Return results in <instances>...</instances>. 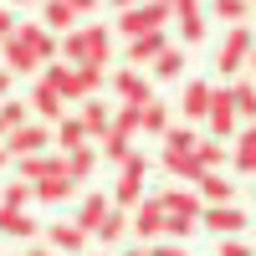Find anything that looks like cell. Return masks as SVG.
Segmentation results:
<instances>
[{"instance_id":"4dcf8cb0","label":"cell","mask_w":256,"mask_h":256,"mask_svg":"<svg viewBox=\"0 0 256 256\" xmlns=\"http://www.w3.org/2000/svg\"><path fill=\"white\" fill-rule=\"evenodd\" d=\"M113 128H118V134H128V138H134L138 128H144V102H123V108L113 113Z\"/></svg>"},{"instance_id":"f5cc1de1","label":"cell","mask_w":256,"mask_h":256,"mask_svg":"<svg viewBox=\"0 0 256 256\" xmlns=\"http://www.w3.org/2000/svg\"><path fill=\"white\" fill-rule=\"evenodd\" d=\"M10 6H31V0H10Z\"/></svg>"},{"instance_id":"f546056e","label":"cell","mask_w":256,"mask_h":256,"mask_svg":"<svg viewBox=\"0 0 256 256\" xmlns=\"http://www.w3.org/2000/svg\"><path fill=\"white\" fill-rule=\"evenodd\" d=\"M195 159H200L205 174H216V169L226 164V144H220V138H200V144H195Z\"/></svg>"},{"instance_id":"8d00e7d4","label":"cell","mask_w":256,"mask_h":256,"mask_svg":"<svg viewBox=\"0 0 256 256\" xmlns=\"http://www.w3.org/2000/svg\"><path fill=\"white\" fill-rule=\"evenodd\" d=\"M216 16H220V20H230V26H246L251 0H216Z\"/></svg>"},{"instance_id":"4316f807","label":"cell","mask_w":256,"mask_h":256,"mask_svg":"<svg viewBox=\"0 0 256 256\" xmlns=\"http://www.w3.org/2000/svg\"><path fill=\"white\" fill-rule=\"evenodd\" d=\"M92 169H98V148H77V154H67V180L82 184V180H92Z\"/></svg>"},{"instance_id":"60d3db41","label":"cell","mask_w":256,"mask_h":256,"mask_svg":"<svg viewBox=\"0 0 256 256\" xmlns=\"http://www.w3.org/2000/svg\"><path fill=\"white\" fill-rule=\"evenodd\" d=\"M216 256H256V251H251V246H241V241H236V236H226V241H220V251H216Z\"/></svg>"},{"instance_id":"5bb4252c","label":"cell","mask_w":256,"mask_h":256,"mask_svg":"<svg viewBox=\"0 0 256 256\" xmlns=\"http://www.w3.org/2000/svg\"><path fill=\"white\" fill-rule=\"evenodd\" d=\"M113 92H118L123 102H154V92H148V82H144L138 67H123V72L113 77Z\"/></svg>"},{"instance_id":"d590c367","label":"cell","mask_w":256,"mask_h":256,"mask_svg":"<svg viewBox=\"0 0 256 256\" xmlns=\"http://www.w3.org/2000/svg\"><path fill=\"white\" fill-rule=\"evenodd\" d=\"M195 144H200V134H195V128H169V134H164V148H180V154H195Z\"/></svg>"},{"instance_id":"681fc988","label":"cell","mask_w":256,"mask_h":256,"mask_svg":"<svg viewBox=\"0 0 256 256\" xmlns=\"http://www.w3.org/2000/svg\"><path fill=\"white\" fill-rule=\"evenodd\" d=\"M246 67H251V72H256V46H251V56H246Z\"/></svg>"},{"instance_id":"f1b7e54d","label":"cell","mask_w":256,"mask_h":256,"mask_svg":"<svg viewBox=\"0 0 256 256\" xmlns=\"http://www.w3.org/2000/svg\"><path fill=\"white\" fill-rule=\"evenodd\" d=\"M128 144H134V138H128V134H118V128H108V134H102V159H108V164H123L128 154H134V148H128Z\"/></svg>"},{"instance_id":"f6af8a7d","label":"cell","mask_w":256,"mask_h":256,"mask_svg":"<svg viewBox=\"0 0 256 256\" xmlns=\"http://www.w3.org/2000/svg\"><path fill=\"white\" fill-rule=\"evenodd\" d=\"M10 98V72H0V102Z\"/></svg>"},{"instance_id":"ac0fdd59","label":"cell","mask_w":256,"mask_h":256,"mask_svg":"<svg viewBox=\"0 0 256 256\" xmlns=\"http://www.w3.org/2000/svg\"><path fill=\"white\" fill-rule=\"evenodd\" d=\"M62 102H67V98H62L56 88H46V82H36V92H31V113H41L46 123H62Z\"/></svg>"},{"instance_id":"ba28073f","label":"cell","mask_w":256,"mask_h":256,"mask_svg":"<svg viewBox=\"0 0 256 256\" xmlns=\"http://www.w3.org/2000/svg\"><path fill=\"white\" fill-rule=\"evenodd\" d=\"M98 88H102V72L98 67H72L67 82H62V98H67V102H88Z\"/></svg>"},{"instance_id":"7bdbcfd3","label":"cell","mask_w":256,"mask_h":256,"mask_svg":"<svg viewBox=\"0 0 256 256\" xmlns=\"http://www.w3.org/2000/svg\"><path fill=\"white\" fill-rule=\"evenodd\" d=\"M16 26H20V20H16V16H10V10H6V6H0V41H6V36H10V31H16Z\"/></svg>"},{"instance_id":"d6986e66","label":"cell","mask_w":256,"mask_h":256,"mask_svg":"<svg viewBox=\"0 0 256 256\" xmlns=\"http://www.w3.org/2000/svg\"><path fill=\"white\" fill-rule=\"evenodd\" d=\"M164 169H169L174 180H190V184H200V174H205L200 159H195V154H180V148H164Z\"/></svg>"},{"instance_id":"1f68e13d","label":"cell","mask_w":256,"mask_h":256,"mask_svg":"<svg viewBox=\"0 0 256 256\" xmlns=\"http://www.w3.org/2000/svg\"><path fill=\"white\" fill-rule=\"evenodd\" d=\"M200 200L205 205H230V184L220 174H200Z\"/></svg>"},{"instance_id":"ee69618b","label":"cell","mask_w":256,"mask_h":256,"mask_svg":"<svg viewBox=\"0 0 256 256\" xmlns=\"http://www.w3.org/2000/svg\"><path fill=\"white\" fill-rule=\"evenodd\" d=\"M67 6H72V10H77V16H88V10H92V6H98V0H67Z\"/></svg>"},{"instance_id":"3957f363","label":"cell","mask_w":256,"mask_h":256,"mask_svg":"<svg viewBox=\"0 0 256 256\" xmlns=\"http://www.w3.org/2000/svg\"><path fill=\"white\" fill-rule=\"evenodd\" d=\"M251 46H256V36H251V26H230L226 31V41H220V52H216V72H241L246 67V56H251Z\"/></svg>"},{"instance_id":"603a6c76","label":"cell","mask_w":256,"mask_h":256,"mask_svg":"<svg viewBox=\"0 0 256 256\" xmlns=\"http://www.w3.org/2000/svg\"><path fill=\"white\" fill-rule=\"evenodd\" d=\"M41 20H46L52 31H62V36H72V26H77V10L67 6V0H46V6H41Z\"/></svg>"},{"instance_id":"484cf974","label":"cell","mask_w":256,"mask_h":256,"mask_svg":"<svg viewBox=\"0 0 256 256\" xmlns=\"http://www.w3.org/2000/svg\"><path fill=\"white\" fill-rule=\"evenodd\" d=\"M169 128H174V118H169V102H144V134H154V138H164Z\"/></svg>"},{"instance_id":"8992f818","label":"cell","mask_w":256,"mask_h":256,"mask_svg":"<svg viewBox=\"0 0 256 256\" xmlns=\"http://www.w3.org/2000/svg\"><path fill=\"white\" fill-rule=\"evenodd\" d=\"M52 144V128H41V123H26V128H16V134L6 138L10 148V159H26V154H41V148Z\"/></svg>"},{"instance_id":"7dc6e473","label":"cell","mask_w":256,"mask_h":256,"mask_svg":"<svg viewBox=\"0 0 256 256\" xmlns=\"http://www.w3.org/2000/svg\"><path fill=\"white\" fill-rule=\"evenodd\" d=\"M113 6H118V10H134V6H144V0H113Z\"/></svg>"},{"instance_id":"bcb514c9","label":"cell","mask_w":256,"mask_h":256,"mask_svg":"<svg viewBox=\"0 0 256 256\" xmlns=\"http://www.w3.org/2000/svg\"><path fill=\"white\" fill-rule=\"evenodd\" d=\"M123 256H154V251H148V246H128Z\"/></svg>"},{"instance_id":"74e56055","label":"cell","mask_w":256,"mask_h":256,"mask_svg":"<svg viewBox=\"0 0 256 256\" xmlns=\"http://www.w3.org/2000/svg\"><path fill=\"white\" fill-rule=\"evenodd\" d=\"M123 230H134V220H128V216H123V210H113V216H108V220H102V230H98V241H102V246H113V241L123 236Z\"/></svg>"},{"instance_id":"9a60e30c","label":"cell","mask_w":256,"mask_h":256,"mask_svg":"<svg viewBox=\"0 0 256 256\" xmlns=\"http://www.w3.org/2000/svg\"><path fill=\"white\" fill-rule=\"evenodd\" d=\"M88 123H82V118H62L56 123V134H52V144L62 148V154H77V148H88Z\"/></svg>"},{"instance_id":"d6a6232c","label":"cell","mask_w":256,"mask_h":256,"mask_svg":"<svg viewBox=\"0 0 256 256\" xmlns=\"http://www.w3.org/2000/svg\"><path fill=\"white\" fill-rule=\"evenodd\" d=\"M0 123H6L10 134H16V128H26V123H31V102H16V98H6V102H0Z\"/></svg>"},{"instance_id":"ffe728a7","label":"cell","mask_w":256,"mask_h":256,"mask_svg":"<svg viewBox=\"0 0 256 256\" xmlns=\"http://www.w3.org/2000/svg\"><path fill=\"white\" fill-rule=\"evenodd\" d=\"M16 36H20V41H26V46H31V52H36L41 62H52V56H56V41H52L46 31H41V26H36V20H20V26H16Z\"/></svg>"},{"instance_id":"f35d334b","label":"cell","mask_w":256,"mask_h":256,"mask_svg":"<svg viewBox=\"0 0 256 256\" xmlns=\"http://www.w3.org/2000/svg\"><path fill=\"white\" fill-rule=\"evenodd\" d=\"M26 200H36V184L16 180V184H6V200H0V205H16V210H26Z\"/></svg>"},{"instance_id":"e0dca14e","label":"cell","mask_w":256,"mask_h":256,"mask_svg":"<svg viewBox=\"0 0 256 256\" xmlns=\"http://www.w3.org/2000/svg\"><path fill=\"white\" fill-rule=\"evenodd\" d=\"M174 20H180V41H184V46H195V41L205 36V20H200V6H195V0H180V6H174Z\"/></svg>"},{"instance_id":"f907efd6","label":"cell","mask_w":256,"mask_h":256,"mask_svg":"<svg viewBox=\"0 0 256 256\" xmlns=\"http://www.w3.org/2000/svg\"><path fill=\"white\" fill-rule=\"evenodd\" d=\"M6 159H10V148H6V144H0V164H6Z\"/></svg>"},{"instance_id":"db71d44e","label":"cell","mask_w":256,"mask_h":256,"mask_svg":"<svg viewBox=\"0 0 256 256\" xmlns=\"http://www.w3.org/2000/svg\"><path fill=\"white\" fill-rule=\"evenodd\" d=\"M159 6H180V0H159Z\"/></svg>"},{"instance_id":"8fae6325","label":"cell","mask_w":256,"mask_h":256,"mask_svg":"<svg viewBox=\"0 0 256 256\" xmlns=\"http://www.w3.org/2000/svg\"><path fill=\"white\" fill-rule=\"evenodd\" d=\"M77 36H82V67H98V72H102V62L113 56V46H108V31H102V26H82Z\"/></svg>"},{"instance_id":"c3c4849f","label":"cell","mask_w":256,"mask_h":256,"mask_svg":"<svg viewBox=\"0 0 256 256\" xmlns=\"http://www.w3.org/2000/svg\"><path fill=\"white\" fill-rule=\"evenodd\" d=\"M26 256H52V246H36V251H26Z\"/></svg>"},{"instance_id":"b9f144b4","label":"cell","mask_w":256,"mask_h":256,"mask_svg":"<svg viewBox=\"0 0 256 256\" xmlns=\"http://www.w3.org/2000/svg\"><path fill=\"white\" fill-rule=\"evenodd\" d=\"M148 251H154V256H190L180 241H159V246H148Z\"/></svg>"},{"instance_id":"ab89813d","label":"cell","mask_w":256,"mask_h":256,"mask_svg":"<svg viewBox=\"0 0 256 256\" xmlns=\"http://www.w3.org/2000/svg\"><path fill=\"white\" fill-rule=\"evenodd\" d=\"M164 230H169L174 241H190V236L200 230V220H195V216H169V226H164Z\"/></svg>"},{"instance_id":"7c38bea8","label":"cell","mask_w":256,"mask_h":256,"mask_svg":"<svg viewBox=\"0 0 256 256\" xmlns=\"http://www.w3.org/2000/svg\"><path fill=\"white\" fill-rule=\"evenodd\" d=\"M0 52H6V72H36V67H41V56H36V52L26 46V41L16 36V31H10L6 41H0Z\"/></svg>"},{"instance_id":"44dd1931","label":"cell","mask_w":256,"mask_h":256,"mask_svg":"<svg viewBox=\"0 0 256 256\" xmlns=\"http://www.w3.org/2000/svg\"><path fill=\"white\" fill-rule=\"evenodd\" d=\"M210 82H184V98H180V108H184V118H205L210 113Z\"/></svg>"},{"instance_id":"e575fe53","label":"cell","mask_w":256,"mask_h":256,"mask_svg":"<svg viewBox=\"0 0 256 256\" xmlns=\"http://www.w3.org/2000/svg\"><path fill=\"white\" fill-rule=\"evenodd\" d=\"M236 118H246V123H256V82H236Z\"/></svg>"},{"instance_id":"2e32d148","label":"cell","mask_w":256,"mask_h":256,"mask_svg":"<svg viewBox=\"0 0 256 256\" xmlns=\"http://www.w3.org/2000/svg\"><path fill=\"white\" fill-rule=\"evenodd\" d=\"M164 52H169L164 31H148V36H138V41H128V62H134V67H144V62H159Z\"/></svg>"},{"instance_id":"d4e9b609","label":"cell","mask_w":256,"mask_h":256,"mask_svg":"<svg viewBox=\"0 0 256 256\" xmlns=\"http://www.w3.org/2000/svg\"><path fill=\"white\" fill-rule=\"evenodd\" d=\"M72 190H77V184H72L67 174H46V180L36 184V200H41V205H62V200H72Z\"/></svg>"},{"instance_id":"7402d4cb","label":"cell","mask_w":256,"mask_h":256,"mask_svg":"<svg viewBox=\"0 0 256 256\" xmlns=\"http://www.w3.org/2000/svg\"><path fill=\"white\" fill-rule=\"evenodd\" d=\"M0 230L16 236V241H26V236H36V220L26 216V210H16V205H0Z\"/></svg>"},{"instance_id":"5b68a950","label":"cell","mask_w":256,"mask_h":256,"mask_svg":"<svg viewBox=\"0 0 256 256\" xmlns=\"http://www.w3.org/2000/svg\"><path fill=\"white\" fill-rule=\"evenodd\" d=\"M205 123H210V138H226L230 128H236V92H230V88H216V92H210Z\"/></svg>"},{"instance_id":"83f0119b","label":"cell","mask_w":256,"mask_h":256,"mask_svg":"<svg viewBox=\"0 0 256 256\" xmlns=\"http://www.w3.org/2000/svg\"><path fill=\"white\" fill-rule=\"evenodd\" d=\"M230 159H236V169H241V174H256V123L241 134V144L230 148Z\"/></svg>"},{"instance_id":"7a4b0ae2","label":"cell","mask_w":256,"mask_h":256,"mask_svg":"<svg viewBox=\"0 0 256 256\" xmlns=\"http://www.w3.org/2000/svg\"><path fill=\"white\" fill-rule=\"evenodd\" d=\"M174 16V6H159V0H144V6H134V10H118V31L123 36H148V31H164V20Z\"/></svg>"},{"instance_id":"30bf717a","label":"cell","mask_w":256,"mask_h":256,"mask_svg":"<svg viewBox=\"0 0 256 256\" xmlns=\"http://www.w3.org/2000/svg\"><path fill=\"white\" fill-rule=\"evenodd\" d=\"M164 210H169V216H205V200H200V190H159V195H154Z\"/></svg>"},{"instance_id":"4fadbf2b","label":"cell","mask_w":256,"mask_h":256,"mask_svg":"<svg viewBox=\"0 0 256 256\" xmlns=\"http://www.w3.org/2000/svg\"><path fill=\"white\" fill-rule=\"evenodd\" d=\"M46 241H52V251H62V256H82V251H88V230H82L77 220H72V226H52Z\"/></svg>"},{"instance_id":"cb8c5ba5","label":"cell","mask_w":256,"mask_h":256,"mask_svg":"<svg viewBox=\"0 0 256 256\" xmlns=\"http://www.w3.org/2000/svg\"><path fill=\"white\" fill-rule=\"evenodd\" d=\"M82 123H88V134H108V128H113V108H108V102H102V98H88V102H82Z\"/></svg>"},{"instance_id":"9c48e42d","label":"cell","mask_w":256,"mask_h":256,"mask_svg":"<svg viewBox=\"0 0 256 256\" xmlns=\"http://www.w3.org/2000/svg\"><path fill=\"white\" fill-rule=\"evenodd\" d=\"M113 210H118V205H113L108 195H102V190H92V195L82 200V210H77V226L88 230V236H98V230H102V220H108Z\"/></svg>"},{"instance_id":"836d02e7","label":"cell","mask_w":256,"mask_h":256,"mask_svg":"<svg viewBox=\"0 0 256 256\" xmlns=\"http://www.w3.org/2000/svg\"><path fill=\"white\" fill-rule=\"evenodd\" d=\"M180 72H184V52H180V46H169V52L154 62V77H159V82H174Z\"/></svg>"},{"instance_id":"52a82bcc","label":"cell","mask_w":256,"mask_h":256,"mask_svg":"<svg viewBox=\"0 0 256 256\" xmlns=\"http://www.w3.org/2000/svg\"><path fill=\"white\" fill-rule=\"evenodd\" d=\"M200 226H205V230H216V236L226 241V236H236V230H246V216H241L236 205H205Z\"/></svg>"},{"instance_id":"11a10c76","label":"cell","mask_w":256,"mask_h":256,"mask_svg":"<svg viewBox=\"0 0 256 256\" xmlns=\"http://www.w3.org/2000/svg\"><path fill=\"white\" fill-rule=\"evenodd\" d=\"M251 6H256V0H251Z\"/></svg>"},{"instance_id":"6da1fadb","label":"cell","mask_w":256,"mask_h":256,"mask_svg":"<svg viewBox=\"0 0 256 256\" xmlns=\"http://www.w3.org/2000/svg\"><path fill=\"white\" fill-rule=\"evenodd\" d=\"M144 174H148V159L144 154H128L118 164V180H113V205L118 210H138L148 195H144Z\"/></svg>"},{"instance_id":"277c9868","label":"cell","mask_w":256,"mask_h":256,"mask_svg":"<svg viewBox=\"0 0 256 256\" xmlns=\"http://www.w3.org/2000/svg\"><path fill=\"white\" fill-rule=\"evenodd\" d=\"M164 226H169V210L148 195V200L134 210V236H138V246H159V236H169Z\"/></svg>"},{"instance_id":"816d5d0a","label":"cell","mask_w":256,"mask_h":256,"mask_svg":"<svg viewBox=\"0 0 256 256\" xmlns=\"http://www.w3.org/2000/svg\"><path fill=\"white\" fill-rule=\"evenodd\" d=\"M6 138H10V128H6V123H0V144H6Z\"/></svg>"}]
</instances>
